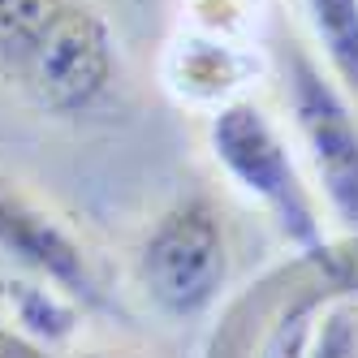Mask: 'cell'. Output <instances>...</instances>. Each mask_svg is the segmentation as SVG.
Wrapping results in <instances>:
<instances>
[{"label":"cell","instance_id":"277c9868","mask_svg":"<svg viewBox=\"0 0 358 358\" xmlns=\"http://www.w3.org/2000/svg\"><path fill=\"white\" fill-rule=\"evenodd\" d=\"M289 121L320 199L337 224L358 234V113L350 91L306 52L289 57Z\"/></svg>","mask_w":358,"mask_h":358},{"label":"cell","instance_id":"3957f363","mask_svg":"<svg viewBox=\"0 0 358 358\" xmlns=\"http://www.w3.org/2000/svg\"><path fill=\"white\" fill-rule=\"evenodd\" d=\"M134 280L151 311L164 320H194L212 311L229 280V234L216 203L190 194L160 212L138 246Z\"/></svg>","mask_w":358,"mask_h":358},{"label":"cell","instance_id":"ba28073f","mask_svg":"<svg viewBox=\"0 0 358 358\" xmlns=\"http://www.w3.org/2000/svg\"><path fill=\"white\" fill-rule=\"evenodd\" d=\"M324 302H328L324 289H311V294L294 298L285 311L272 320V328L264 332L255 358H306V345H311V332H315V320L324 311Z\"/></svg>","mask_w":358,"mask_h":358},{"label":"cell","instance_id":"5b68a950","mask_svg":"<svg viewBox=\"0 0 358 358\" xmlns=\"http://www.w3.org/2000/svg\"><path fill=\"white\" fill-rule=\"evenodd\" d=\"M259 73V57L255 48L238 35H216V31H199L186 27L177 31L164 48V65L160 78L164 91L186 108L216 113L234 99H246V87Z\"/></svg>","mask_w":358,"mask_h":358},{"label":"cell","instance_id":"30bf717a","mask_svg":"<svg viewBox=\"0 0 358 358\" xmlns=\"http://www.w3.org/2000/svg\"><path fill=\"white\" fill-rule=\"evenodd\" d=\"M87 358H113V354H87Z\"/></svg>","mask_w":358,"mask_h":358},{"label":"cell","instance_id":"9c48e42d","mask_svg":"<svg viewBox=\"0 0 358 358\" xmlns=\"http://www.w3.org/2000/svg\"><path fill=\"white\" fill-rule=\"evenodd\" d=\"M306 358H358V306L350 298H328L315 320Z\"/></svg>","mask_w":358,"mask_h":358},{"label":"cell","instance_id":"8992f818","mask_svg":"<svg viewBox=\"0 0 358 358\" xmlns=\"http://www.w3.org/2000/svg\"><path fill=\"white\" fill-rule=\"evenodd\" d=\"M0 255L13 259L17 268L35 272L43 285L95 302V276L78 238L57 216H48L39 203L13 190L5 177H0Z\"/></svg>","mask_w":358,"mask_h":358},{"label":"cell","instance_id":"52a82bcc","mask_svg":"<svg viewBox=\"0 0 358 358\" xmlns=\"http://www.w3.org/2000/svg\"><path fill=\"white\" fill-rule=\"evenodd\" d=\"M302 13L328 73L354 99L358 95V0H302Z\"/></svg>","mask_w":358,"mask_h":358},{"label":"cell","instance_id":"7a4b0ae2","mask_svg":"<svg viewBox=\"0 0 358 358\" xmlns=\"http://www.w3.org/2000/svg\"><path fill=\"white\" fill-rule=\"evenodd\" d=\"M208 151L216 169L250 203H259L302 259H328V234L315 190L306 186L302 164L285 130L255 99H234L208 117Z\"/></svg>","mask_w":358,"mask_h":358},{"label":"cell","instance_id":"6da1fadb","mask_svg":"<svg viewBox=\"0 0 358 358\" xmlns=\"http://www.w3.org/2000/svg\"><path fill=\"white\" fill-rule=\"evenodd\" d=\"M0 78L52 117H83L121 78V48L95 0H0Z\"/></svg>","mask_w":358,"mask_h":358}]
</instances>
